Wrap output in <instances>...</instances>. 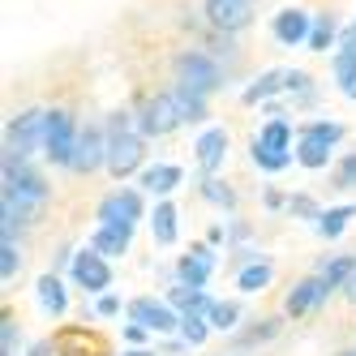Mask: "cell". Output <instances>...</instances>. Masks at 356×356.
<instances>
[{
  "instance_id": "6da1fadb",
  "label": "cell",
  "mask_w": 356,
  "mask_h": 356,
  "mask_svg": "<svg viewBox=\"0 0 356 356\" xmlns=\"http://www.w3.org/2000/svg\"><path fill=\"white\" fill-rule=\"evenodd\" d=\"M43 146H47V112L43 108H26L22 116H13L9 142H5V163H26Z\"/></svg>"
},
{
  "instance_id": "7a4b0ae2",
  "label": "cell",
  "mask_w": 356,
  "mask_h": 356,
  "mask_svg": "<svg viewBox=\"0 0 356 356\" xmlns=\"http://www.w3.org/2000/svg\"><path fill=\"white\" fill-rule=\"evenodd\" d=\"M78 124H73L69 112H47V146L43 155L56 168H73V155H78Z\"/></svg>"
},
{
  "instance_id": "3957f363",
  "label": "cell",
  "mask_w": 356,
  "mask_h": 356,
  "mask_svg": "<svg viewBox=\"0 0 356 356\" xmlns=\"http://www.w3.org/2000/svg\"><path fill=\"white\" fill-rule=\"evenodd\" d=\"M176 82L197 90V95H211V90H219L223 78H219V65L207 52H181L176 56Z\"/></svg>"
},
{
  "instance_id": "277c9868",
  "label": "cell",
  "mask_w": 356,
  "mask_h": 356,
  "mask_svg": "<svg viewBox=\"0 0 356 356\" xmlns=\"http://www.w3.org/2000/svg\"><path fill=\"white\" fill-rule=\"evenodd\" d=\"M73 279H78L86 292H108L112 288V266H108L104 253L90 245L82 253H73Z\"/></svg>"
},
{
  "instance_id": "5b68a950",
  "label": "cell",
  "mask_w": 356,
  "mask_h": 356,
  "mask_svg": "<svg viewBox=\"0 0 356 356\" xmlns=\"http://www.w3.org/2000/svg\"><path fill=\"white\" fill-rule=\"evenodd\" d=\"M207 22L219 35H236L253 22V5L249 0H207Z\"/></svg>"
},
{
  "instance_id": "8992f818",
  "label": "cell",
  "mask_w": 356,
  "mask_h": 356,
  "mask_svg": "<svg viewBox=\"0 0 356 356\" xmlns=\"http://www.w3.org/2000/svg\"><path fill=\"white\" fill-rule=\"evenodd\" d=\"M142 134H116V138H108V172L116 176H129V172H138L142 168Z\"/></svg>"
},
{
  "instance_id": "52a82bcc",
  "label": "cell",
  "mask_w": 356,
  "mask_h": 356,
  "mask_svg": "<svg viewBox=\"0 0 356 356\" xmlns=\"http://www.w3.org/2000/svg\"><path fill=\"white\" fill-rule=\"evenodd\" d=\"M142 219V197L134 189H116L99 202V223H120V227H134Z\"/></svg>"
},
{
  "instance_id": "ba28073f",
  "label": "cell",
  "mask_w": 356,
  "mask_h": 356,
  "mask_svg": "<svg viewBox=\"0 0 356 356\" xmlns=\"http://www.w3.org/2000/svg\"><path fill=\"white\" fill-rule=\"evenodd\" d=\"M108 163V134L99 129V124H86V129L78 134V155H73V172H95Z\"/></svg>"
},
{
  "instance_id": "9c48e42d",
  "label": "cell",
  "mask_w": 356,
  "mask_h": 356,
  "mask_svg": "<svg viewBox=\"0 0 356 356\" xmlns=\"http://www.w3.org/2000/svg\"><path fill=\"white\" fill-rule=\"evenodd\" d=\"M129 318L138 322V326H146V330H155V335H168V330H181V318H176L168 305H159V300H150V296H142V300H134L129 305Z\"/></svg>"
},
{
  "instance_id": "30bf717a",
  "label": "cell",
  "mask_w": 356,
  "mask_h": 356,
  "mask_svg": "<svg viewBox=\"0 0 356 356\" xmlns=\"http://www.w3.org/2000/svg\"><path fill=\"white\" fill-rule=\"evenodd\" d=\"M142 134L146 138H163V134H172L176 124H181V116H176V108H172V99L168 95H155V99H146V108H142Z\"/></svg>"
},
{
  "instance_id": "8fae6325",
  "label": "cell",
  "mask_w": 356,
  "mask_h": 356,
  "mask_svg": "<svg viewBox=\"0 0 356 356\" xmlns=\"http://www.w3.org/2000/svg\"><path fill=\"white\" fill-rule=\"evenodd\" d=\"M211 270H215V249L211 245H197V249H189L185 258H181V284L185 288H202L211 279Z\"/></svg>"
},
{
  "instance_id": "7c38bea8",
  "label": "cell",
  "mask_w": 356,
  "mask_h": 356,
  "mask_svg": "<svg viewBox=\"0 0 356 356\" xmlns=\"http://www.w3.org/2000/svg\"><path fill=\"white\" fill-rule=\"evenodd\" d=\"M326 292H330L326 279H322V275H309V279H300V284L288 292V305H284V309H288V314H309L314 305L326 300Z\"/></svg>"
},
{
  "instance_id": "4fadbf2b",
  "label": "cell",
  "mask_w": 356,
  "mask_h": 356,
  "mask_svg": "<svg viewBox=\"0 0 356 356\" xmlns=\"http://www.w3.org/2000/svg\"><path fill=\"white\" fill-rule=\"evenodd\" d=\"M309 13H300V9H284L275 17V39L284 43V47H296V43H309Z\"/></svg>"
},
{
  "instance_id": "5bb4252c",
  "label": "cell",
  "mask_w": 356,
  "mask_h": 356,
  "mask_svg": "<svg viewBox=\"0 0 356 356\" xmlns=\"http://www.w3.org/2000/svg\"><path fill=\"white\" fill-rule=\"evenodd\" d=\"M163 95L172 99V108H176V116H181V124H185V120H202V116H207V95H197V90H189V86H181V82L168 86Z\"/></svg>"
},
{
  "instance_id": "9a60e30c",
  "label": "cell",
  "mask_w": 356,
  "mask_h": 356,
  "mask_svg": "<svg viewBox=\"0 0 356 356\" xmlns=\"http://www.w3.org/2000/svg\"><path fill=\"white\" fill-rule=\"evenodd\" d=\"M223 155H227V129H211V134L197 138V163H202L207 176L223 163Z\"/></svg>"
},
{
  "instance_id": "2e32d148",
  "label": "cell",
  "mask_w": 356,
  "mask_h": 356,
  "mask_svg": "<svg viewBox=\"0 0 356 356\" xmlns=\"http://www.w3.org/2000/svg\"><path fill=\"white\" fill-rule=\"evenodd\" d=\"M129 236H134V227H120V223H99V232H95V249L104 253V258H116V253L129 249Z\"/></svg>"
},
{
  "instance_id": "e0dca14e",
  "label": "cell",
  "mask_w": 356,
  "mask_h": 356,
  "mask_svg": "<svg viewBox=\"0 0 356 356\" xmlns=\"http://www.w3.org/2000/svg\"><path fill=\"white\" fill-rule=\"evenodd\" d=\"M176 185H181V168H172V163H155V168L142 172V189L146 193H172Z\"/></svg>"
},
{
  "instance_id": "ac0fdd59",
  "label": "cell",
  "mask_w": 356,
  "mask_h": 356,
  "mask_svg": "<svg viewBox=\"0 0 356 356\" xmlns=\"http://www.w3.org/2000/svg\"><path fill=\"white\" fill-rule=\"evenodd\" d=\"M172 305H176L181 314H197V318H211V309H215V305L202 296V288H185V284L172 288Z\"/></svg>"
},
{
  "instance_id": "d6986e66",
  "label": "cell",
  "mask_w": 356,
  "mask_h": 356,
  "mask_svg": "<svg viewBox=\"0 0 356 356\" xmlns=\"http://www.w3.org/2000/svg\"><path fill=\"white\" fill-rule=\"evenodd\" d=\"M39 300H43V309H47V314H56V318H60V314L69 309L65 284H60L56 275H43V279H39Z\"/></svg>"
},
{
  "instance_id": "ffe728a7",
  "label": "cell",
  "mask_w": 356,
  "mask_h": 356,
  "mask_svg": "<svg viewBox=\"0 0 356 356\" xmlns=\"http://www.w3.org/2000/svg\"><path fill=\"white\" fill-rule=\"evenodd\" d=\"M339 138H343V124H335V120H314V124L300 129V142H318V146H330V150L339 146Z\"/></svg>"
},
{
  "instance_id": "44dd1931",
  "label": "cell",
  "mask_w": 356,
  "mask_h": 356,
  "mask_svg": "<svg viewBox=\"0 0 356 356\" xmlns=\"http://www.w3.org/2000/svg\"><path fill=\"white\" fill-rule=\"evenodd\" d=\"M150 232H155L159 245L176 241V207H172V202H159V207H155V215H150Z\"/></svg>"
},
{
  "instance_id": "7402d4cb",
  "label": "cell",
  "mask_w": 356,
  "mask_h": 356,
  "mask_svg": "<svg viewBox=\"0 0 356 356\" xmlns=\"http://www.w3.org/2000/svg\"><path fill=\"white\" fill-rule=\"evenodd\" d=\"M335 82L348 99H356V52H348V47L335 52Z\"/></svg>"
},
{
  "instance_id": "603a6c76",
  "label": "cell",
  "mask_w": 356,
  "mask_h": 356,
  "mask_svg": "<svg viewBox=\"0 0 356 356\" xmlns=\"http://www.w3.org/2000/svg\"><path fill=\"white\" fill-rule=\"evenodd\" d=\"M253 163H258L262 172H284L292 163V150H275V146H262L258 138H253Z\"/></svg>"
},
{
  "instance_id": "cb8c5ba5",
  "label": "cell",
  "mask_w": 356,
  "mask_h": 356,
  "mask_svg": "<svg viewBox=\"0 0 356 356\" xmlns=\"http://www.w3.org/2000/svg\"><path fill=\"white\" fill-rule=\"evenodd\" d=\"M356 219V207H335V211H322V219H318V232L326 236V241H335L343 227Z\"/></svg>"
},
{
  "instance_id": "d4e9b609",
  "label": "cell",
  "mask_w": 356,
  "mask_h": 356,
  "mask_svg": "<svg viewBox=\"0 0 356 356\" xmlns=\"http://www.w3.org/2000/svg\"><path fill=\"white\" fill-rule=\"evenodd\" d=\"M258 142H262V146H275V150H292V124H288L284 116L266 120V129L258 134Z\"/></svg>"
},
{
  "instance_id": "484cf974",
  "label": "cell",
  "mask_w": 356,
  "mask_h": 356,
  "mask_svg": "<svg viewBox=\"0 0 356 356\" xmlns=\"http://www.w3.org/2000/svg\"><path fill=\"white\" fill-rule=\"evenodd\" d=\"M275 90H284V73H262V78L245 90V104H266Z\"/></svg>"
},
{
  "instance_id": "4316f807",
  "label": "cell",
  "mask_w": 356,
  "mask_h": 356,
  "mask_svg": "<svg viewBox=\"0 0 356 356\" xmlns=\"http://www.w3.org/2000/svg\"><path fill=\"white\" fill-rule=\"evenodd\" d=\"M207 335H211V322H207V318H197V314H181V339H185L189 348L207 343Z\"/></svg>"
},
{
  "instance_id": "83f0119b",
  "label": "cell",
  "mask_w": 356,
  "mask_h": 356,
  "mask_svg": "<svg viewBox=\"0 0 356 356\" xmlns=\"http://www.w3.org/2000/svg\"><path fill=\"white\" fill-rule=\"evenodd\" d=\"M202 197H207V202H215V207H227V211L236 207V193L227 189L223 181H215V176H207V181H202Z\"/></svg>"
},
{
  "instance_id": "f1b7e54d",
  "label": "cell",
  "mask_w": 356,
  "mask_h": 356,
  "mask_svg": "<svg viewBox=\"0 0 356 356\" xmlns=\"http://www.w3.org/2000/svg\"><path fill=\"white\" fill-rule=\"evenodd\" d=\"M266 284H270V266L266 262H253V266L241 270V292H262Z\"/></svg>"
},
{
  "instance_id": "f546056e",
  "label": "cell",
  "mask_w": 356,
  "mask_h": 356,
  "mask_svg": "<svg viewBox=\"0 0 356 356\" xmlns=\"http://www.w3.org/2000/svg\"><path fill=\"white\" fill-rule=\"evenodd\" d=\"M236 318H241V309H236V300H215V309H211V326L215 330H232L236 326Z\"/></svg>"
},
{
  "instance_id": "4dcf8cb0",
  "label": "cell",
  "mask_w": 356,
  "mask_h": 356,
  "mask_svg": "<svg viewBox=\"0 0 356 356\" xmlns=\"http://www.w3.org/2000/svg\"><path fill=\"white\" fill-rule=\"evenodd\" d=\"M352 270H356L352 258H335V262H326V266H322V279H326L330 288H343L348 279H352Z\"/></svg>"
},
{
  "instance_id": "1f68e13d",
  "label": "cell",
  "mask_w": 356,
  "mask_h": 356,
  "mask_svg": "<svg viewBox=\"0 0 356 356\" xmlns=\"http://www.w3.org/2000/svg\"><path fill=\"white\" fill-rule=\"evenodd\" d=\"M326 159H330V146H318V142L296 146V163H305V168H326Z\"/></svg>"
},
{
  "instance_id": "d6a6232c",
  "label": "cell",
  "mask_w": 356,
  "mask_h": 356,
  "mask_svg": "<svg viewBox=\"0 0 356 356\" xmlns=\"http://www.w3.org/2000/svg\"><path fill=\"white\" fill-rule=\"evenodd\" d=\"M330 43H335V22H330V17H318L314 31H309V47H314V52H326Z\"/></svg>"
},
{
  "instance_id": "836d02e7",
  "label": "cell",
  "mask_w": 356,
  "mask_h": 356,
  "mask_svg": "<svg viewBox=\"0 0 356 356\" xmlns=\"http://www.w3.org/2000/svg\"><path fill=\"white\" fill-rule=\"evenodd\" d=\"M284 90H292V95H300V99H309V95H314V90H309V73H300V69L284 73Z\"/></svg>"
},
{
  "instance_id": "e575fe53",
  "label": "cell",
  "mask_w": 356,
  "mask_h": 356,
  "mask_svg": "<svg viewBox=\"0 0 356 356\" xmlns=\"http://www.w3.org/2000/svg\"><path fill=\"white\" fill-rule=\"evenodd\" d=\"M335 189H356V155H348L335 168Z\"/></svg>"
},
{
  "instance_id": "d590c367",
  "label": "cell",
  "mask_w": 356,
  "mask_h": 356,
  "mask_svg": "<svg viewBox=\"0 0 356 356\" xmlns=\"http://www.w3.org/2000/svg\"><path fill=\"white\" fill-rule=\"evenodd\" d=\"M288 211H292V215H305V219H322V211L314 207V197H305V193L288 197Z\"/></svg>"
},
{
  "instance_id": "8d00e7d4",
  "label": "cell",
  "mask_w": 356,
  "mask_h": 356,
  "mask_svg": "<svg viewBox=\"0 0 356 356\" xmlns=\"http://www.w3.org/2000/svg\"><path fill=\"white\" fill-rule=\"evenodd\" d=\"M17 266H22L17 249H13V241H5V249H0V275H5V279H13V275H17Z\"/></svg>"
},
{
  "instance_id": "74e56055",
  "label": "cell",
  "mask_w": 356,
  "mask_h": 356,
  "mask_svg": "<svg viewBox=\"0 0 356 356\" xmlns=\"http://www.w3.org/2000/svg\"><path fill=\"white\" fill-rule=\"evenodd\" d=\"M0 343H5V356H17V330H13L9 318L0 322Z\"/></svg>"
},
{
  "instance_id": "f35d334b",
  "label": "cell",
  "mask_w": 356,
  "mask_h": 356,
  "mask_svg": "<svg viewBox=\"0 0 356 356\" xmlns=\"http://www.w3.org/2000/svg\"><path fill=\"white\" fill-rule=\"evenodd\" d=\"M95 309H99V318H116V314H120V300L104 292V296H99V305H95Z\"/></svg>"
},
{
  "instance_id": "ab89813d",
  "label": "cell",
  "mask_w": 356,
  "mask_h": 356,
  "mask_svg": "<svg viewBox=\"0 0 356 356\" xmlns=\"http://www.w3.org/2000/svg\"><path fill=\"white\" fill-rule=\"evenodd\" d=\"M124 339H129V343H142V339H146V326H138V322H134L129 330H124Z\"/></svg>"
},
{
  "instance_id": "60d3db41",
  "label": "cell",
  "mask_w": 356,
  "mask_h": 356,
  "mask_svg": "<svg viewBox=\"0 0 356 356\" xmlns=\"http://www.w3.org/2000/svg\"><path fill=\"white\" fill-rule=\"evenodd\" d=\"M266 207H288V197L279 193V189H266Z\"/></svg>"
},
{
  "instance_id": "b9f144b4",
  "label": "cell",
  "mask_w": 356,
  "mask_h": 356,
  "mask_svg": "<svg viewBox=\"0 0 356 356\" xmlns=\"http://www.w3.org/2000/svg\"><path fill=\"white\" fill-rule=\"evenodd\" d=\"M343 296L356 305V270H352V279H348V284H343Z\"/></svg>"
},
{
  "instance_id": "7bdbcfd3",
  "label": "cell",
  "mask_w": 356,
  "mask_h": 356,
  "mask_svg": "<svg viewBox=\"0 0 356 356\" xmlns=\"http://www.w3.org/2000/svg\"><path fill=\"white\" fill-rule=\"evenodd\" d=\"M124 356H155V352H146V348H134V352H124Z\"/></svg>"
},
{
  "instance_id": "ee69618b",
  "label": "cell",
  "mask_w": 356,
  "mask_h": 356,
  "mask_svg": "<svg viewBox=\"0 0 356 356\" xmlns=\"http://www.w3.org/2000/svg\"><path fill=\"white\" fill-rule=\"evenodd\" d=\"M343 356H356V352H343Z\"/></svg>"
},
{
  "instance_id": "f6af8a7d",
  "label": "cell",
  "mask_w": 356,
  "mask_h": 356,
  "mask_svg": "<svg viewBox=\"0 0 356 356\" xmlns=\"http://www.w3.org/2000/svg\"><path fill=\"white\" fill-rule=\"evenodd\" d=\"M249 5H258V0H249Z\"/></svg>"
}]
</instances>
